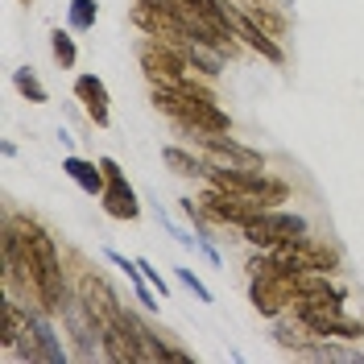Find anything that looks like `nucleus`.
Segmentation results:
<instances>
[{
  "mask_svg": "<svg viewBox=\"0 0 364 364\" xmlns=\"http://www.w3.org/2000/svg\"><path fill=\"white\" fill-rule=\"evenodd\" d=\"M154 104L161 112H170L174 120H182L186 129H195V133H224L228 129V116L215 108V100L207 91H195L186 79L158 87L154 91Z\"/></svg>",
  "mask_w": 364,
  "mask_h": 364,
  "instance_id": "obj_1",
  "label": "nucleus"
},
{
  "mask_svg": "<svg viewBox=\"0 0 364 364\" xmlns=\"http://www.w3.org/2000/svg\"><path fill=\"white\" fill-rule=\"evenodd\" d=\"M298 318H302L315 336H340V340H360L364 336L360 318L343 315L336 294H302V302H298Z\"/></svg>",
  "mask_w": 364,
  "mask_h": 364,
  "instance_id": "obj_2",
  "label": "nucleus"
},
{
  "mask_svg": "<svg viewBox=\"0 0 364 364\" xmlns=\"http://www.w3.org/2000/svg\"><path fill=\"white\" fill-rule=\"evenodd\" d=\"M25 245H29V261H33V273H38V298H42L50 311H63V269H58V252H54V240L46 236L42 228L29 224V236H25Z\"/></svg>",
  "mask_w": 364,
  "mask_h": 364,
  "instance_id": "obj_3",
  "label": "nucleus"
},
{
  "mask_svg": "<svg viewBox=\"0 0 364 364\" xmlns=\"http://www.w3.org/2000/svg\"><path fill=\"white\" fill-rule=\"evenodd\" d=\"M245 236H249L252 245H261V249L298 245V240H306V220L294 215V211H269V207H261L245 224Z\"/></svg>",
  "mask_w": 364,
  "mask_h": 364,
  "instance_id": "obj_4",
  "label": "nucleus"
},
{
  "mask_svg": "<svg viewBox=\"0 0 364 364\" xmlns=\"http://www.w3.org/2000/svg\"><path fill=\"white\" fill-rule=\"evenodd\" d=\"M100 166H104V178H108L104 195H100L104 199V211L116 215V220H136L141 207H136V195H133V186H129V178H124V170L112 158H100Z\"/></svg>",
  "mask_w": 364,
  "mask_h": 364,
  "instance_id": "obj_5",
  "label": "nucleus"
},
{
  "mask_svg": "<svg viewBox=\"0 0 364 364\" xmlns=\"http://www.w3.org/2000/svg\"><path fill=\"white\" fill-rule=\"evenodd\" d=\"M294 277L286 273H252V306L261 315H277L286 302H294Z\"/></svg>",
  "mask_w": 364,
  "mask_h": 364,
  "instance_id": "obj_6",
  "label": "nucleus"
},
{
  "mask_svg": "<svg viewBox=\"0 0 364 364\" xmlns=\"http://www.w3.org/2000/svg\"><path fill=\"white\" fill-rule=\"evenodd\" d=\"M203 207L215 215V220H228V224H249L252 215L261 211V199H249V195H232V191H215V195H207Z\"/></svg>",
  "mask_w": 364,
  "mask_h": 364,
  "instance_id": "obj_7",
  "label": "nucleus"
},
{
  "mask_svg": "<svg viewBox=\"0 0 364 364\" xmlns=\"http://www.w3.org/2000/svg\"><path fill=\"white\" fill-rule=\"evenodd\" d=\"M75 95L83 100V108H87V116L100 124V129H108V120H112V112H108V87L95 79V75H79L75 79Z\"/></svg>",
  "mask_w": 364,
  "mask_h": 364,
  "instance_id": "obj_8",
  "label": "nucleus"
},
{
  "mask_svg": "<svg viewBox=\"0 0 364 364\" xmlns=\"http://www.w3.org/2000/svg\"><path fill=\"white\" fill-rule=\"evenodd\" d=\"M141 63H145V70L158 79V75H166V83H182V58L178 54H170L166 46H141Z\"/></svg>",
  "mask_w": 364,
  "mask_h": 364,
  "instance_id": "obj_9",
  "label": "nucleus"
},
{
  "mask_svg": "<svg viewBox=\"0 0 364 364\" xmlns=\"http://www.w3.org/2000/svg\"><path fill=\"white\" fill-rule=\"evenodd\" d=\"M232 29H236V33H240V38H245L257 54H265L269 63H282V46L273 42L265 29H257V25H252V17H245V13H232Z\"/></svg>",
  "mask_w": 364,
  "mask_h": 364,
  "instance_id": "obj_10",
  "label": "nucleus"
},
{
  "mask_svg": "<svg viewBox=\"0 0 364 364\" xmlns=\"http://www.w3.org/2000/svg\"><path fill=\"white\" fill-rule=\"evenodd\" d=\"M83 298H87V306L95 311L100 323H116V318H120V306H116L112 290H108L100 277H83Z\"/></svg>",
  "mask_w": 364,
  "mask_h": 364,
  "instance_id": "obj_11",
  "label": "nucleus"
},
{
  "mask_svg": "<svg viewBox=\"0 0 364 364\" xmlns=\"http://www.w3.org/2000/svg\"><path fill=\"white\" fill-rule=\"evenodd\" d=\"M207 149L220 154V158H228V161H236V166H245V170H261V166H265L257 149H245V145H236L232 136H220V133L207 136Z\"/></svg>",
  "mask_w": 364,
  "mask_h": 364,
  "instance_id": "obj_12",
  "label": "nucleus"
},
{
  "mask_svg": "<svg viewBox=\"0 0 364 364\" xmlns=\"http://www.w3.org/2000/svg\"><path fill=\"white\" fill-rule=\"evenodd\" d=\"M63 170H67L70 178L87 191V195H104V186H108V178H104V166H95V161L67 158V161H63Z\"/></svg>",
  "mask_w": 364,
  "mask_h": 364,
  "instance_id": "obj_13",
  "label": "nucleus"
},
{
  "mask_svg": "<svg viewBox=\"0 0 364 364\" xmlns=\"http://www.w3.org/2000/svg\"><path fill=\"white\" fill-rule=\"evenodd\" d=\"M25 318H29V327H33V340H38V348H42V360H54V364H58L67 352L58 348L54 331H50V323H46L42 315H25Z\"/></svg>",
  "mask_w": 364,
  "mask_h": 364,
  "instance_id": "obj_14",
  "label": "nucleus"
},
{
  "mask_svg": "<svg viewBox=\"0 0 364 364\" xmlns=\"http://www.w3.org/2000/svg\"><path fill=\"white\" fill-rule=\"evenodd\" d=\"M0 315H4L0 343H4V348H17V340H21V336H29V318L21 323V315H17V306H13V302H4V306H0Z\"/></svg>",
  "mask_w": 364,
  "mask_h": 364,
  "instance_id": "obj_15",
  "label": "nucleus"
},
{
  "mask_svg": "<svg viewBox=\"0 0 364 364\" xmlns=\"http://www.w3.org/2000/svg\"><path fill=\"white\" fill-rule=\"evenodd\" d=\"M161 158H166V166H174L178 174H195V178H199V174H207L203 161H195L191 154H182V149H174V145H170V149H161Z\"/></svg>",
  "mask_w": 364,
  "mask_h": 364,
  "instance_id": "obj_16",
  "label": "nucleus"
},
{
  "mask_svg": "<svg viewBox=\"0 0 364 364\" xmlns=\"http://www.w3.org/2000/svg\"><path fill=\"white\" fill-rule=\"evenodd\" d=\"M100 17L95 0H70V29H91Z\"/></svg>",
  "mask_w": 364,
  "mask_h": 364,
  "instance_id": "obj_17",
  "label": "nucleus"
},
{
  "mask_svg": "<svg viewBox=\"0 0 364 364\" xmlns=\"http://www.w3.org/2000/svg\"><path fill=\"white\" fill-rule=\"evenodd\" d=\"M50 46H54V58H58L63 67H75V42H70V33L54 29V33H50Z\"/></svg>",
  "mask_w": 364,
  "mask_h": 364,
  "instance_id": "obj_18",
  "label": "nucleus"
},
{
  "mask_svg": "<svg viewBox=\"0 0 364 364\" xmlns=\"http://www.w3.org/2000/svg\"><path fill=\"white\" fill-rule=\"evenodd\" d=\"M13 83H17V91H21V95H29L33 104H46V87L33 79V75H29V70H17V75H13Z\"/></svg>",
  "mask_w": 364,
  "mask_h": 364,
  "instance_id": "obj_19",
  "label": "nucleus"
},
{
  "mask_svg": "<svg viewBox=\"0 0 364 364\" xmlns=\"http://www.w3.org/2000/svg\"><path fill=\"white\" fill-rule=\"evenodd\" d=\"M186 58H191L195 67L203 70V75H220V58H215V54H207L203 42H195V46H191V50H186Z\"/></svg>",
  "mask_w": 364,
  "mask_h": 364,
  "instance_id": "obj_20",
  "label": "nucleus"
},
{
  "mask_svg": "<svg viewBox=\"0 0 364 364\" xmlns=\"http://www.w3.org/2000/svg\"><path fill=\"white\" fill-rule=\"evenodd\" d=\"M174 273H178V282L186 286V290H195V298H199V302H211V290H207V286L191 269H174Z\"/></svg>",
  "mask_w": 364,
  "mask_h": 364,
  "instance_id": "obj_21",
  "label": "nucleus"
},
{
  "mask_svg": "<svg viewBox=\"0 0 364 364\" xmlns=\"http://www.w3.org/2000/svg\"><path fill=\"white\" fill-rule=\"evenodd\" d=\"M136 265H141V273H145V277H149V286H154V290H158L161 298L170 294V290H166V282H161V273L154 269V265H149V261H136Z\"/></svg>",
  "mask_w": 364,
  "mask_h": 364,
  "instance_id": "obj_22",
  "label": "nucleus"
},
{
  "mask_svg": "<svg viewBox=\"0 0 364 364\" xmlns=\"http://www.w3.org/2000/svg\"><path fill=\"white\" fill-rule=\"evenodd\" d=\"M25 4H29V0H25Z\"/></svg>",
  "mask_w": 364,
  "mask_h": 364,
  "instance_id": "obj_23",
  "label": "nucleus"
}]
</instances>
